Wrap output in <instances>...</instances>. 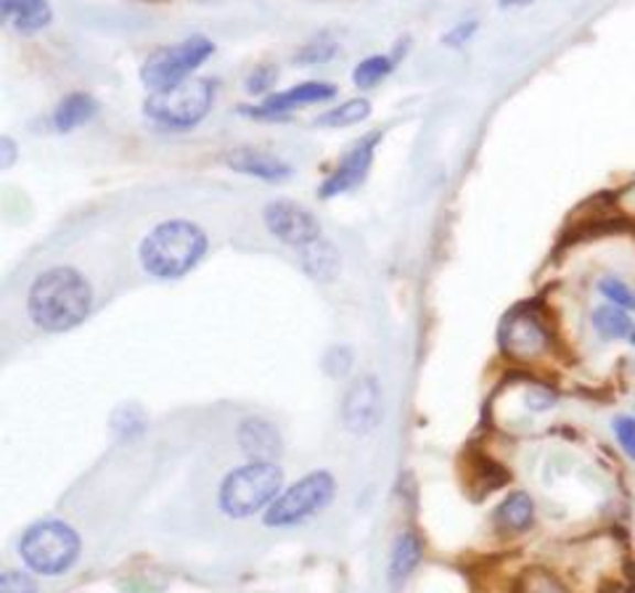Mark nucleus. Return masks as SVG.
Instances as JSON below:
<instances>
[{"mask_svg":"<svg viewBox=\"0 0 635 593\" xmlns=\"http://www.w3.org/2000/svg\"><path fill=\"white\" fill-rule=\"evenodd\" d=\"M93 308L88 279L75 268L56 266L40 273L26 294L32 324L49 334H64L83 324Z\"/></svg>","mask_w":635,"mask_h":593,"instance_id":"obj_1","label":"nucleus"},{"mask_svg":"<svg viewBox=\"0 0 635 593\" xmlns=\"http://www.w3.org/2000/svg\"><path fill=\"white\" fill-rule=\"evenodd\" d=\"M207 234L196 223L175 220L159 223L141 241V266L157 281H175L189 276L207 255Z\"/></svg>","mask_w":635,"mask_h":593,"instance_id":"obj_2","label":"nucleus"},{"mask_svg":"<svg viewBox=\"0 0 635 593\" xmlns=\"http://www.w3.org/2000/svg\"><path fill=\"white\" fill-rule=\"evenodd\" d=\"M283 490V472L276 461H249L223 479L220 509L225 517L247 519L268 509Z\"/></svg>","mask_w":635,"mask_h":593,"instance_id":"obj_3","label":"nucleus"},{"mask_svg":"<svg viewBox=\"0 0 635 593\" xmlns=\"http://www.w3.org/2000/svg\"><path fill=\"white\" fill-rule=\"evenodd\" d=\"M215 104V83L207 77H191L170 90L149 94L143 101V115L159 128L194 130L212 111Z\"/></svg>","mask_w":635,"mask_h":593,"instance_id":"obj_4","label":"nucleus"},{"mask_svg":"<svg viewBox=\"0 0 635 593\" xmlns=\"http://www.w3.org/2000/svg\"><path fill=\"white\" fill-rule=\"evenodd\" d=\"M19 553H22V562L37 575H64L79 557V536L66 522L45 519L24 532Z\"/></svg>","mask_w":635,"mask_h":593,"instance_id":"obj_5","label":"nucleus"},{"mask_svg":"<svg viewBox=\"0 0 635 593\" xmlns=\"http://www.w3.org/2000/svg\"><path fill=\"white\" fill-rule=\"evenodd\" d=\"M215 54V43L204 35H191L175 45H162L146 56L141 67V83L149 88V94L170 90L175 85L194 77V72L202 67L207 58Z\"/></svg>","mask_w":635,"mask_h":593,"instance_id":"obj_6","label":"nucleus"},{"mask_svg":"<svg viewBox=\"0 0 635 593\" xmlns=\"http://www.w3.org/2000/svg\"><path fill=\"white\" fill-rule=\"evenodd\" d=\"M336 493V483L329 472L318 470L304 474L287 490H281L273 504L265 509V525L268 527H291L308 522L310 517L321 514L331 504Z\"/></svg>","mask_w":635,"mask_h":593,"instance_id":"obj_7","label":"nucleus"},{"mask_svg":"<svg viewBox=\"0 0 635 593\" xmlns=\"http://www.w3.org/2000/svg\"><path fill=\"white\" fill-rule=\"evenodd\" d=\"M262 220L273 239L289 244V247L294 249H302L321 239V223H318V217L310 213L308 207H302V204L291 200L270 202L268 207H265Z\"/></svg>","mask_w":635,"mask_h":593,"instance_id":"obj_8","label":"nucleus"},{"mask_svg":"<svg viewBox=\"0 0 635 593\" xmlns=\"http://www.w3.org/2000/svg\"><path fill=\"white\" fill-rule=\"evenodd\" d=\"M381 387L376 377H360L349 385L342 403V419L353 434H368L379 427L384 413Z\"/></svg>","mask_w":635,"mask_h":593,"instance_id":"obj_9","label":"nucleus"},{"mask_svg":"<svg viewBox=\"0 0 635 593\" xmlns=\"http://www.w3.org/2000/svg\"><path fill=\"white\" fill-rule=\"evenodd\" d=\"M336 96V85L323 80L300 83L294 88L281 90V94L265 96L257 107L241 109V115L257 117V120H276V117L289 115V111L308 107V104H326Z\"/></svg>","mask_w":635,"mask_h":593,"instance_id":"obj_10","label":"nucleus"},{"mask_svg":"<svg viewBox=\"0 0 635 593\" xmlns=\"http://www.w3.org/2000/svg\"><path fill=\"white\" fill-rule=\"evenodd\" d=\"M501 347L512 358H535L548 347V332L535 313L514 311L501 324Z\"/></svg>","mask_w":635,"mask_h":593,"instance_id":"obj_11","label":"nucleus"},{"mask_svg":"<svg viewBox=\"0 0 635 593\" xmlns=\"http://www.w3.org/2000/svg\"><path fill=\"white\" fill-rule=\"evenodd\" d=\"M379 138H381L379 133H370L366 138H360V141H357L355 147L344 154V160L336 164L334 173L323 181V186H321L323 200L340 196L344 194V191L360 186V183L366 181L370 164H374V151H376V143H379Z\"/></svg>","mask_w":635,"mask_h":593,"instance_id":"obj_12","label":"nucleus"},{"mask_svg":"<svg viewBox=\"0 0 635 593\" xmlns=\"http://www.w3.org/2000/svg\"><path fill=\"white\" fill-rule=\"evenodd\" d=\"M225 164L236 173L257 177L265 183H281L291 177V164L283 162L281 157L270 154V151L257 147H238L225 154Z\"/></svg>","mask_w":635,"mask_h":593,"instance_id":"obj_13","label":"nucleus"},{"mask_svg":"<svg viewBox=\"0 0 635 593\" xmlns=\"http://www.w3.org/2000/svg\"><path fill=\"white\" fill-rule=\"evenodd\" d=\"M0 17L17 35H37L53 22L49 0H0Z\"/></svg>","mask_w":635,"mask_h":593,"instance_id":"obj_14","label":"nucleus"},{"mask_svg":"<svg viewBox=\"0 0 635 593\" xmlns=\"http://www.w3.org/2000/svg\"><path fill=\"white\" fill-rule=\"evenodd\" d=\"M238 445L249 461H276L281 456V432L268 419L251 417L244 419L238 427Z\"/></svg>","mask_w":635,"mask_h":593,"instance_id":"obj_15","label":"nucleus"},{"mask_svg":"<svg viewBox=\"0 0 635 593\" xmlns=\"http://www.w3.org/2000/svg\"><path fill=\"white\" fill-rule=\"evenodd\" d=\"M96 115H98L96 98H93L90 94H83V90H77V94L64 96L62 101L56 104V109H53V115H51V125L56 133H72V130L88 125Z\"/></svg>","mask_w":635,"mask_h":593,"instance_id":"obj_16","label":"nucleus"},{"mask_svg":"<svg viewBox=\"0 0 635 593\" xmlns=\"http://www.w3.org/2000/svg\"><path fill=\"white\" fill-rule=\"evenodd\" d=\"M300 262L302 270L315 281H334L340 273V252L334 249V244L318 239L308 247L300 249Z\"/></svg>","mask_w":635,"mask_h":593,"instance_id":"obj_17","label":"nucleus"},{"mask_svg":"<svg viewBox=\"0 0 635 593\" xmlns=\"http://www.w3.org/2000/svg\"><path fill=\"white\" fill-rule=\"evenodd\" d=\"M535 519V504L527 493L516 490L508 496L503 504L495 509V525L501 530H512V532H525Z\"/></svg>","mask_w":635,"mask_h":593,"instance_id":"obj_18","label":"nucleus"},{"mask_svg":"<svg viewBox=\"0 0 635 593\" xmlns=\"http://www.w3.org/2000/svg\"><path fill=\"white\" fill-rule=\"evenodd\" d=\"M421 553L423 549H421L419 536H413V532H402V536L397 538V543L392 549V559H389V578H392V583L406 580L410 572L419 567Z\"/></svg>","mask_w":635,"mask_h":593,"instance_id":"obj_19","label":"nucleus"},{"mask_svg":"<svg viewBox=\"0 0 635 593\" xmlns=\"http://www.w3.org/2000/svg\"><path fill=\"white\" fill-rule=\"evenodd\" d=\"M591 324L604 339H622L633 334L631 315H627V311H622V308L612 305V302H609V305L595 308L591 315Z\"/></svg>","mask_w":635,"mask_h":593,"instance_id":"obj_20","label":"nucleus"},{"mask_svg":"<svg viewBox=\"0 0 635 593\" xmlns=\"http://www.w3.org/2000/svg\"><path fill=\"white\" fill-rule=\"evenodd\" d=\"M370 117V104L368 98H349V101L340 104V107H331L318 117L315 125L321 128H349V125H360Z\"/></svg>","mask_w":635,"mask_h":593,"instance_id":"obj_21","label":"nucleus"},{"mask_svg":"<svg viewBox=\"0 0 635 593\" xmlns=\"http://www.w3.org/2000/svg\"><path fill=\"white\" fill-rule=\"evenodd\" d=\"M392 69H395V56H389V54L368 56L355 67L353 83L357 85V88H376V85L392 75Z\"/></svg>","mask_w":635,"mask_h":593,"instance_id":"obj_22","label":"nucleus"},{"mask_svg":"<svg viewBox=\"0 0 635 593\" xmlns=\"http://www.w3.org/2000/svg\"><path fill=\"white\" fill-rule=\"evenodd\" d=\"M340 54V45L331 41L329 35L315 37V41L304 43L300 51L294 54V62H300L302 67H315V64H326Z\"/></svg>","mask_w":635,"mask_h":593,"instance_id":"obj_23","label":"nucleus"},{"mask_svg":"<svg viewBox=\"0 0 635 593\" xmlns=\"http://www.w3.org/2000/svg\"><path fill=\"white\" fill-rule=\"evenodd\" d=\"M599 292L606 296L612 305L622 308V311H635V292L631 289V283H625L620 276H604L599 281Z\"/></svg>","mask_w":635,"mask_h":593,"instance_id":"obj_24","label":"nucleus"},{"mask_svg":"<svg viewBox=\"0 0 635 593\" xmlns=\"http://www.w3.org/2000/svg\"><path fill=\"white\" fill-rule=\"evenodd\" d=\"M516 593H569V591L559 583V578L551 575V572L527 570L525 575H521V583Z\"/></svg>","mask_w":635,"mask_h":593,"instance_id":"obj_25","label":"nucleus"},{"mask_svg":"<svg viewBox=\"0 0 635 593\" xmlns=\"http://www.w3.org/2000/svg\"><path fill=\"white\" fill-rule=\"evenodd\" d=\"M115 432L122 434V438H136L146 430V413L138 406H122L115 411Z\"/></svg>","mask_w":635,"mask_h":593,"instance_id":"obj_26","label":"nucleus"},{"mask_svg":"<svg viewBox=\"0 0 635 593\" xmlns=\"http://www.w3.org/2000/svg\"><path fill=\"white\" fill-rule=\"evenodd\" d=\"M276 80H278V69L270 67V64H262V67H257L247 77V85H244V88H247L249 96H265L270 88H273Z\"/></svg>","mask_w":635,"mask_h":593,"instance_id":"obj_27","label":"nucleus"},{"mask_svg":"<svg viewBox=\"0 0 635 593\" xmlns=\"http://www.w3.org/2000/svg\"><path fill=\"white\" fill-rule=\"evenodd\" d=\"M0 593H35V580L26 572L6 570L0 575Z\"/></svg>","mask_w":635,"mask_h":593,"instance_id":"obj_28","label":"nucleus"},{"mask_svg":"<svg viewBox=\"0 0 635 593\" xmlns=\"http://www.w3.org/2000/svg\"><path fill=\"white\" fill-rule=\"evenodd\" d=\"M612 427H614V434H617V443L622 445V451H625L627 459L635 464V419L617 417Z\"/></svg>","mask_w":635,"mask_h":593,"instance_id":"obj_29","label":"nucleus"},{"mask_svg":"<svg viewBox=\"0 0 635 593\" xmlns=\"http://www.w3.org/2000/svg\"><path fill=\"white\" fill-rule=\"evenodd\" d=\"M323 366L331 377H344L353 368V353H349V347H334V351H329Z\"/></svg>","mask_w":635,"mask_h":593,"instance_id":"obj_30","label":"nucleus"},{"mask_svg":"<svg viewBox=\"0 0 635 593\" xmlns=\"http://www.w3.org/2000/svg\"><path fill=\"white\" fill-rule=\"evenodd\" d=\"M476 28H480V24H476V22H463V24H459V28H453V30L448 32L445 37H442V45H450V48H459V45L472 41Z\"/></svg>","mask_w":635,"mask_h":593,"instance_id":"obj_31","label":"nucleus"},{"mask_svg":"<svg viewBox=\"0 0 635 593\" xmlns=\"http://www.w3.org/2000/svg\"><path fill=\"white\" fill-rule=\"evenodd\" d=\"M13 162H17V143H13V138L3 136L0 138V168L9 170Z\"/></svg>","mask_w":635,"mask_h":593,"instance_id":"obj_32","label":"nucleus"},{"mask_svg":"<svg viewBox=\"0 0 635 593\" xmlns=\"http://www.w3.org/2000/svg\"><path fill=\"white\" fill-rule=\"evenodd\" d=\"M532 0H501V9H525Z\"/></svg>","mask_w":635,"mask_h":593,"instance_id":"obj_33","label":"nucleus"},{"mask_svg":"<svg viewBox=\"0 0 635 593\" xmlns=\"http://www.w3.org/2000/svg\"><path fill=\"white\" fill-rule=\"evenodd\" d=\"M130 3H149V6H162V3H170V0H130Z\"/></svg>","mask_w":635,"mask_h":593,"instance_id":"obj_34","label":"nucleus"},{"mask_svg":"<svg viewBox=\"0 0 635 593\" xmlns=\"http://www.w3.org/2000/svg\"><path fill=\"white\" fill-rule=\"evenodd\" d=\"M631 342L635 345V328H633V334H631Z\"/></svg>","mask_w":635,"mask_h":593,"instance_id":"obj_35","label":"nucleus"},{"mask_svg":"<svg viewBox=\"0 0 635 593\" xmlns=\"http://www.w3.org/2000/svg\"><path fill=\"white\" fill-rule=\"evenodd\" d=\"M315 3H329V0H315Z\"/></svg>","mask_w":635,"mask_h":593,"instance_id":"obj_36","label":"nucleus"}]
</instances>
